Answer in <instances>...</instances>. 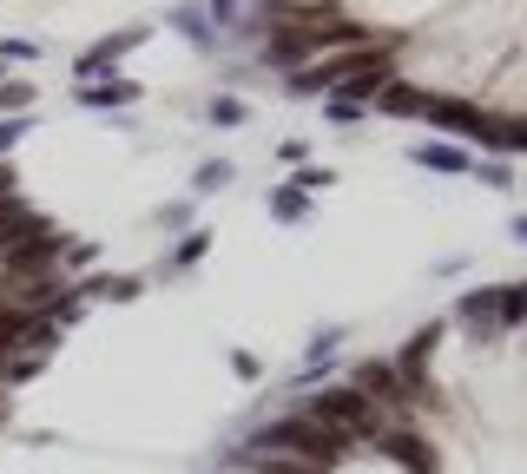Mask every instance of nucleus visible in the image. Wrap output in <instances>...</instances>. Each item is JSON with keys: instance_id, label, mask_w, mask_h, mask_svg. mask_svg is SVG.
<instances>
[{"instance_id": "1", "label": "nucleus", "mask_w": 527, "mask_h": 474, "mask_svg": "<svg viewBox=\"0 0 527 474\" xmlns=\"http://www.w3.org/2000/svg\"><path fill=\"white\" fill-rule=\"evenodd\" d=\"M218 14L297 93L527 152V0H218Z\"/></svg>"}]
</instances>
